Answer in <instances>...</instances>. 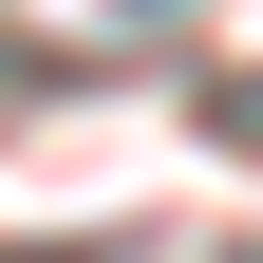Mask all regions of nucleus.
<instances>
[{"label": "nucleus", "instance_id": "1", "mask_svg": "<svg viewBox=\"0 0 263 263\" xmlns=\"http://www.w3.org/2000/svg\"><path fill=\"white\" fill-rule=\"evenodd\" d=\"M57 263H76V245H57Z\"/></svg>", "mask_w": 263, "mask_h": 263}]
</instances>
